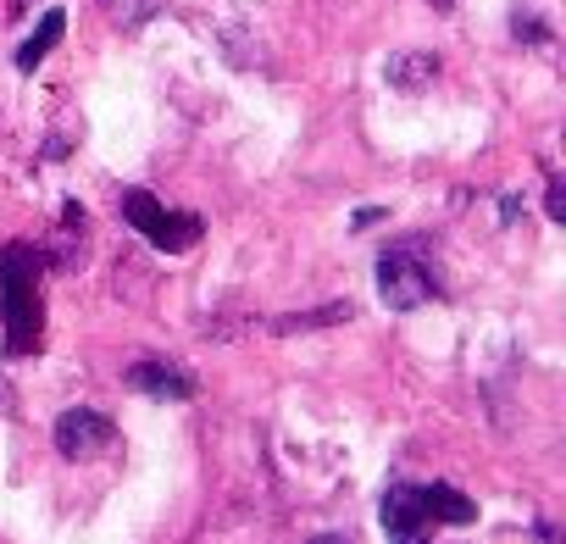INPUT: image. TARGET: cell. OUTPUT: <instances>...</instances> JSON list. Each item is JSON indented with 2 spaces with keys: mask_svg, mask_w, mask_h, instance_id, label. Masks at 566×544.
I'll return each mask as SVG.
<instances>
[{
  "mask_svg": "<svg viewBox=\"0 0 566 544\" xmlns=\"http://www.w3.org/2000/svg\"><path fill=\"white\" fill-rule=\"evenodd\" d=\"M378 522H384L389 544H422V533H428L433 522H444V527L478 522V505H472L461 489H450V483H406V478H400V483L384 489Z\"/></svg>",
  "mask_w": 566,
  "mask_h": 544,
  "instance_id": "obj_2",
  "label": "cell"
},
{
  "mask_svg": "<svg viewBox=\"0 0 566 544\" xmlns=\"http://www.w3.org/2000/svg\"><path fill=\"white\" fill-rule=\"evenodd\" d=\"M544 211H549L555 222H566V184H560V178H549V195H544Z\"/></svg>",
  "mask_w": 566,
  "mask_h": 544,
  "instance_id": "obj_12",
  "label": "cell"
},
{
  "mask_svg": "<svg viewBox=\"0 0 566 544\" xmlns=\"http://www.w3.org/2000/svg\"><path fill=\"white\" fill-rule=\"evenodd\" d=\"M117 211H123V222H128L134 233H145L161 255H184V250H195L200 233H206V217H200V211L161 206L150 189H123V195H117Z\"/></svg>",
  "mask_w": 566,
  "mask_h": 544,
  "instance_id": "obj_4",
  "label": "cell"
},
{
  "mask_svg": "<svg viewBox=\"0 0 566 544\" xmlns=\"http://www.w3.org/2000/svg\"><path fill=\"white\" fill-rule=\"evenodd\" d=\"M356 306L350 301H328L317 312H290V317H272V334H312V328H334V323H350Z\"/></svg>",
  "mask_w": 566,
  "mask_h": 544,
  "instance_id": "obj_9",
  "label": "cell"
},
{
  "mask_svg": "<svg viewBox=\"0 0 566 544\" xmlns=\"http://www.w3.org/2000/svg\"><path fill=\"white\" fill-rule=\"evenodd\" d=\"M45 266L51 255L40 244H0V328H7V356H34L45 339Z\"/></svg>",
  "mask_w": 566,
  "mask_h": 544,
  "instance_id": "obj_1",
  "label": "cell"
},
{
  "mask_svg": "<svg viewBox=\"0 0 566 544\" xmlns=\"http://www.w3.org/2000/svg\"><path fill=\"white\" fill-rule=\"evenodd\" d=\"M306 544H350L345 533H317V538H306Z\"/></svg>",
  "mask_w": 566,
  "mask_h": 544,
  "instance_id": "obj_14",
  "label": "cell"
},
{
  "mask_svg": "<svg viewBox=\"0 0 566 544\" xmlns=\"http://www.w3.org/2000/svg\"><path fill=\"white\" fill-rule=\"evenodd\" d=\"M62 34H67V12H62V7H51V12L34 23V34L18 45V56H12V62H18V73H34V67H40V62L62 45Z\"/></svg>",
  "mask_w": 566,
  "mask_h": 544,
  "instance_id": "obj_8",
  "label": "cell"
},
{
  "mask_svg": "<svg viewBox=\"0 0 566 544\" xmlns=\"http://www.w3.org/2000/svg\"><path fill=\"white\" fill-rule=\"evenodd\" d=\"M373 279H378V295H384L389 312H417V306H428V301L444 295L433 261L422 255V239L389 244V250L378 255V266H373Z\"/></svg>",
  "mask_w": 566,
  "mask_h": 544,
  "instance_id": "obj_3",
  "label": "cell"
},
{
  "mask_svg": "<svg viewBox=\"0 0 566 544\" xmlns=\"http://www.w3.org/2000/svg\"><path fill=\"white\" fill-rule=\"evenodd\" d=\"M101 7H106V18H112L123 34L145 29L150 18H161V0H101Z\"/></svg>",
  "mask_w": 566,
  "mask_h": 544,
  "instance_id": "obj_10",
  "label": "cell"
},
{
  "mask_svg": "<svg viewBox=\"0 0 566 544\" xmlns=\"http://www.w3.org/2000/svg\"><path fill=\"white\" fill-rule=\"evenodd\" d=\"M384 79H389V90H400V95H422V90L439 79V56H433V51H400V56L384 62Z\"/></svg>",
  "mask_w": 566,
  "mask_h": 544,
  "instance_id": "obj_7",
  "label": "cell"
},
{
  "mask_svg": "<svg viewBox=\"0 0 566 544\" xmlns=\"http://www.w3.org/2000/svg\"><path fill=\"white\" fill-rule=\"evenodd\" d=\"M51 433H56V456H62V461H95V456H106V450L117 444L112 417H106V411H90V406L62 411Z\"/></svg>",
  "mask_w": 566,
  "mask_h": 544,
  "instance_id": "obj_5",
  "label": "cell"
},
{
  "mask_svg": "<svg viewBox=\"0 0 566 544\" xmlns=\"http://www.w3.org/2000/svg\"><path fill=\"white\" fill-rule=\"evenodd\" d=\"M123 384L150 395V400H195V378L184 367H167V362H134L123 373Z\"/></svg>",
  "mask_w": 566,
  "mask_h": 544,
  "instance_id": "obj_6",
  "label": "cell"
},
{
  "mask_svg": "<svg viewBox=\"0 0 566 544\" xmlns=\"http://www.w3.org/2000/svg\"><path fill=\"white\" fill-rule=\"evenodd\" d=\"M384 217H389L384 206H361V211H356V228H373V222H384Z\"/></svg>",
  "mask_w": 566,
  "mask_h": 544,
  "instance_id": "obj_13",
  "label": "cell"
},
{
  "mask_svg": "<svg viewBox=\"0 0 566 544\" xmlns=\"http://www.w3.org/2000/svg\"><path fill=\"white\" fill-rule=\"evenodd\" d=\"M511 29H516V40H533V45H549V29H544L538 18H522V12H516V18H511Z\"/></svg>",
  "mask_w": 566,
  "mask_h": 544,
  "instance_id": "obj_11",
  "label": "cell"
},
{
  "mask_svg": "<svg viewBox=\"0 0 566 544\" xmlns=\"http://www.w3.org/2000/svg\"><path fill=\"white\" fill-rule=\"evenodd\" d=\"M428 7H433V12H455V0H428Z\"/></svg>",
  "mask_w": 566,
  "mask_h": 544,
  "instance_id": "obj_15",
  "label": "cell"
}]
</instances>
